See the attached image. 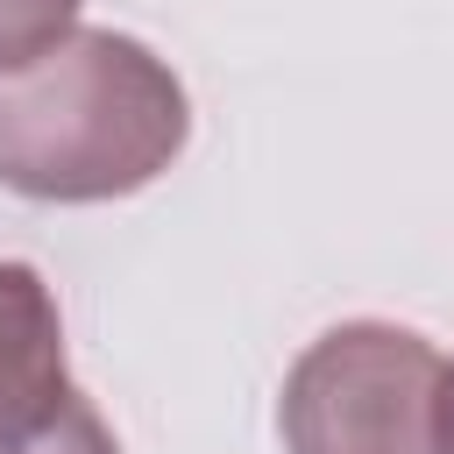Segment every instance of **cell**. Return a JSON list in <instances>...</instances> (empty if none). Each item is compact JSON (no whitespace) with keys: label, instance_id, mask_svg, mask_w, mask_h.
<instances>
[{"label":"cell","instance_id":"obj_1","mask_svg":"<svg viewBox=\"0 0 454 454\" xmlns=\"http://www.w3.org/2000/svg\"><path fill=\"white\" fill-rule=\"evenodd\" d=\"M192 142L177 71L121 28H71L0 71V184L43 206H99L156 184Z\"/></svg>","mask_w":454,"mask_h":454},{"label":"cell","instance_id":"obj_2","mask_svg":"<svg viewBox=\"0 0 454 454\" xmlns=\"http://www.w3.org/2000/svg\"><path fill=\"white\" fill-rule=\"evenodd\" d=\"M440 348L397 319H340L284 369V454H440Z\"/></svg>","mask_w":454,"mask_h":454},{"label":"cell","instance_id":"obj_3","mask_svg":"<svg viewBox=\"0 0 454 454\" xmlns=\"http://www.w3.org/2000/svg\"><path fill=\"white\" fill-rule=\"evenodd\" d=\"M0 454H121L99 404L71 383L57 291L14 255H0Z\"/></svg>","mask_w":454,"mask_h":454},{"label":"cell","instance_id":"obj_4","mask_svg":"<svg viewBox=\"0 0 454 454\" xmlns=\"http://www.w3.org/2000/svg\"><path fill=\"white\" fill-rule=\"evenodd\" d=\"M78 7L85 0H0V71L43 57L57 35L78 28Z\"/></svg>","mask_w":454,"mask_h":454},{"label":"cell","instance_id":"obj_5","mask_svg":"<svg viewBox=\"0 0 454 454\" xmlns=\"http://www.w3.org/2000/svg\"><path fill=\"white\" fill-rule=\"evenodd\" d=\"M433 433H440V454H454V362L440 376V419H433Z\"/></svg>","mask_w":454,"mask_h":454}]
</instances>
